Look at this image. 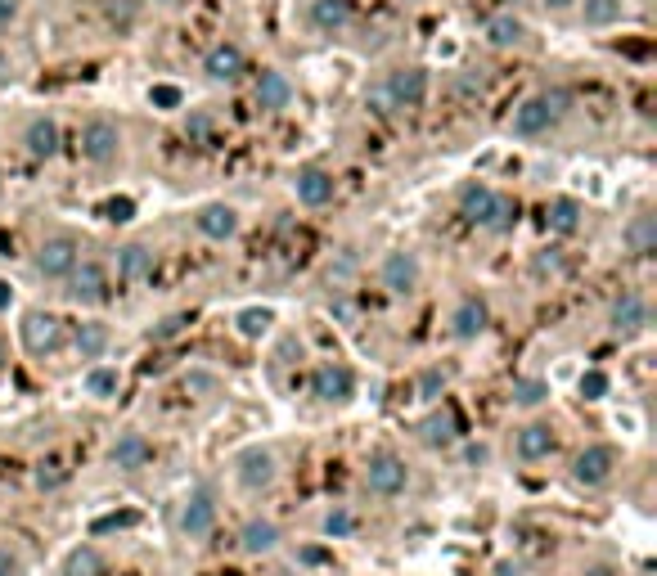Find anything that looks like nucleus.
<instances>
[{
  "mask_svg": "<svg viewBox=\"0 0 657 576\" xmlns=\"http://www.w3.org/2000/svg\"><path fill=\"white\" fill-rule=\"evenodd\" d=\"M585 576H608V567H594V572H585Z\"/></svg>",
  "mask_w": 657,
  "mask_h": 576,
  "instance_id": "3c124183",
  "label": "nucleus"
},
{
  "mask_svg": "<svg viewBox=\"0 0 657 576\" xmlns=\"http://www.w3.org/2000/svg\"><path fill=\"white\" fill-rule=\"evenodd\" d=\"M9 369V347H5V338H0V374Z\"/></svg>",
  "mask_w": 657,
  "mask_h": 576,
  "instance_id": "09e8293b",
  "label": "nucleus"
},
{
  "mask_svg": "<svg viewBox=\"0 0 657 576\" xmlns=\"http://www.w3.org/2000/svg\"><path fill=\"white\" fill-rule=\"evenodd\" d=\"M162 5H171V0H162Z\"/></svg>",
  "mask_w": 657,
  "mask_h": 576,
  "instance_id": "5fc2aeb1",
  "label": "nucleus"
},
{
  "mask_svg": "<svg viewBox=\"0 0 657 576\" xmlns=\"http://www.w3.org/2000/svg\"><path fill=\"white\" fill-rule=\"evenodd\" d=\"M108 270L99 266V261H77V266L68 270V297L77 306H99L108 302Z\"/></svg>",
  "mask_w": 657,
  "mask_h": 576,
  "instance_id": "9d476101",
  "label": "nucleus"
},
{
  "mask_svg": "<svg viewBox=\"0 0 657 576\" xmlns=\"http://www.w3.org/2000/svg\"><path fill=\"white\" fill-rule=\"evenodd\" d=\"M293 194L302 207H329L333 194H338V180H333L329 167L306 162V167H297V176H293Z\"/></svg>",
  "mask_w": 657,
  "mask_h": 576,
  "instance_id": "9b49d317",
  "label": "nucleus"
},
{
  "mask_svg": "<svg viewBox=\"0 0 657 576\" xmlns=\"http://www.w3.org/2000/svg\"><path fill=\"white\" fill-rule=\"evenodd\" d=\"M311 396L324 405H342L356 396V374H351L342 360H324V365H315L311 374Z\"/></svg>",
  "mask_w": 657,
  "mask_h": 576,
  "instance_id": "6e6552de",
  "label": "nucleus"
},
{
  "mask_svg": "<svg viewBox=\"0 0 657 576\" xmlns=\"http://www.w3.org/2000/svg\"><path fill=\"white\" fill-rule=\"evenodd\" d=\"M581 216H585V207L576 203V198H567V194H563V198H554V203H549L545 221H549V230L563 234V239H567V234L581 230Z\"/></svg>",
  "mask_w": 657,
  "mask_h": 576,
  "instance_id": "c85d7f7f",
  "label": "nucleus"
},
{
  "mask_svg": "<svg viewBox=\"0 0 657 576\" xmlns=\"http://www.w3.org/2000/svg\"><path fill=\"white\" fill-rule=\"evenodd\" d=\"M153 266H158V257H153L149 243H122V248H117V279H122V284L153 279Z\"/></svg>",
  "mask_w": 657,
  "mask_h": 576,
  "instance_id": "a211bd4d",
  "label": "nucleus"
},
{
  "mask_svg": "<svg viewBox=\"0 0 657 576\" xmlns=\"http://www.w3.org/2000/svg\"><path fill=\"white\" fill-rule=\"evenodd\" d=\"M18 18V0H0V27H9Z\"/></svg>",
  "mask_w": 657,
  "mask_h": 576,
  "instance_id": "a18cd8bd",
  "label": "nucleus"
},
{
  "mask_svg": "<svg viewBox=\"0 0 657 576\" xmlns=\"http://www.w3.org/2000/svg\"><path fill=\"white\" fill-rule=\"evenodd\" d=\"M311 23L320 32H342L351 23V0H311Z\"/></svg>",
  "mask_w": 657,
  "mask_h": 576,
  "instance_id": "cd10ccee",
  "label": "nucleus"
},
{
  "mask_svg": "<svg viewBox=\"0 0 657 576\" xmlns=\"http://www.w3.org/2000/svg\"><path fill=\"white\" fill-rule=\"evenodd\" d=\"M275 477H279V459H275V450L270 446H248V450L234 455V482H239L248 495L270 491Z\"/></svg>",
  "mask_w": 657,
  "mask_h": 576,
  "instance_id": "20e7f679",
  "label": "nucleus"
},
{
  "mask_svg": "<svg viewBox=\"0 0 657 576\" xmlns=\"http://www.w3.org/2000/svg\"><path fill=\"white\" fill-rule=\"evenodd\" d=\"M153 459V441L144 437V432H122V437L113 441V450H108V464L117 468V473H140V468H149Z\"/></svg>",
  "mask_w": 657,
  "mask_h": 576,
  "instance_id": "dca6fc26",
  "label": "nucleus"
},
{
  "mask_svg": "<svg viewBox=\"0 0 657 576\" xmlns=\"http://www.w3.org/2000/svg\"><path fill=\"white\" fill-rule=\"evenodd\" d=\"M545 5L549 9H563V5H572V0H545Z\"/></svg>",
  "mask_w": 657,
  "mask_h": 576,
  "instance_id": "8fccbe9b",
  "label": "nucleus"
},
{
  "mask_svg": "<svg viewBox=\"0 0 657 576\" xmlns=\"http://www.w3.org/2000/svg\"><path fill=\"white\" fill-rule=\"evenodd\" d=\"M203 72H207V81H239V72H243V50L239 45H230V41H221V45H212V50L203 54Z\"/></svg>",
  "mask_w": 657,
  "mask_h": 576,
  "instance_id": "aec40b11",
  "label": "nucleus"
},
{
  "mask_svg": "<svg viewBox=\"0 0 657 576\" xmlns=\"http://www.w3.org/2000/svg\"><path fill=\"white\" fill-rule=\"evenodd\" d=\"M558 446L554 428L549 423H527V428L513 432V455L522 459V464H540V459H549Z\"/></svg>",
  "mask_w": 657,
  "mask_h": 576,
  "instance_id": "f3484780",
  "label": "nucleus"
},
{
  "mask_svg": "<svg viewBox=\"0 0 657 576\" xmlns=\"http://www.w3.org/2000/svg\"><path fill=\"white\" fill-rule=\"evenodd\" d=\"M531 275H563V252L558 248H545V252H536V257H531Z\"/></svg>",
  "mask_w": 657,
  "mask_h": 576,
  "instance_id": "4c0bfd02",
  "label": "nucleus"
},
{
  "mask_svg": "<svg viewBox=\"0 0 657 576\" xmlns=\"http://www.w3.org/2000/svg\"><path fill=\"white\" fill-rule=\"evenodd\" d=\"M419 441H423V446H432V450L455 446V441H459V423H455V414H450V410H432L428 419L419 423Z\"/></svg>",
  "mask_w": 657,
  "mask_h": 576,
  "instance_id": "b1692460",
  "label": "nucleus"
},
{
  "mask_svg": "<svg viewBox=\"0 0 657 576\" xmlns=\"http://www.w3.org/2000/svg\"><path fill=\"white\" fill-rule=\"evenodd\" d=\"M117 153H122V131H117V122L90 117V122L81 126V158L95 162V167H108V162H117Z\"/></svg>",
  "mask_w": 657,
  "mask_h": 576,
  "instance_id": "0eeeda50",
  "label": "nucleus"
},
{
  "mask_svg": "<svg viewBox=\"0 0 657 576\" xmlns=\"http://www.w3.org/2000/svg\"><path fill=\"white\" fill-rule=\"evenodd\" d=\"M581 396L585 401H603V396H608V374H603V369H585L581 374Z\"/></svg>",
  "mask_w": 657,
  "mask_h": 576,
  "instance_id": "58836bf2",
  "label": "nucleus"
},
{
  "mask_svg": "<svg viewBox=\"0 0 657 576\" xmlns=\"http://www.w3.org/2000/svg\"><path fill=\"white\" fill-rule=\"evenodd\" d=\"M9 297H14V288H9L5 279H0V311H5V306H9Z\"/></svg>",
  "mask_w": 657,
  "mask_h": 576,
  "instance_id": "de8ad7c7",
  "label": "nucleus"
},
{
  "mask_svg": "<svg viewBox=\"0 0 657 576\" xmlns=\"http://www.w3.org/2000/svg\"><path fill=\"white\" fill-rule=\"evenodd\" d=\"M356 527H360V518H356L351 509H342V504H338V509H329V513L320 518V531H324L329 540H347Z\"/></svg>",
  "mask_w": 657,
  "mask_h": 576,
  "instance_id": "72a5a7b5",
  "label": "nucleus"
},
{
  "mask_svg": "<svg viewBox=\"0 0 657 576\" xmlns=\"http://www.w3.org/2000/svg\"><path fill=\"white\" fill-rule=\"evenodd\" d=\"M486 324H491V306L477 293H464L455 302V311H450V333H455L459 342H477L486 333Z\"/></svg>",
  "mask_w": 657,
  "mask_h": 576,
  "instance_id": "ddd939ff",
  "label": "nucleus"
},
{
  "mask_svg": "<svg viewBox=\"0 0 657 576\" xmlns=\"http://www.w3.org/2000/svg\"><path fill=\"white\" fill-rule=\"evenodd\" d=\"M72 347H77L81 360H99L108 351V324H99V320L77 324V329H72Z\"/></svg>",
  "mask_w": 657,
  "mask_h": 576,
  "instance_id": "bb28decb",
  "label": "nucleus"
},
{
  "mask_svg": "<svg viewBox=\"0 0 657 576\" xmlns=\"http://www.w3.org/2000/svg\"><path fill=\"white\" fill-rule=\"evenodd\" d=\"M549 401V383L545 378H518L513 383V405H522V410H536V405Z\"/></svg>",
  "mask_w": 657,
  "mask_h": 576,
  "instance_id": "473e14b6",
  "label": "nucleus"
},
{
  "mask_svg": "<svg viewBox=\"0 0 657 576\" xmlns=\"http://www.w3.org/2000/svg\"><path fill=\"white\" fill-rule=\"evenodd\" d=\"M504 5H513V0H504Z\"/></svg>",
  "mask_w": 657,
  "mask_h": 576,
  "instance_id": "864d4df0",
  "label": "nucleus"
},
{
  "mask_svg": "<svg viewBox=\"0 0 657 576\" xmlns=\"http://www.w3.org/2000/svg\"><path fill=\"white\" fill-rule=\"evenodd\" d=\"M581 18H585L590 27L617 23V18H621V0H585V5H581Z\"/></svg>",
  "mask_w": 657,
  "mask_h": 576,
  "instance_id": "f704fd0d",
  "label": "nucleus"
},
{
  "mask_svg": "<svg viewBox=\"0 0 657 576\" xmlns=\"http://www.w3.org/2000/svg\"><path fill=\"white\" fill-rule=\"evenodd\" d=\"M0 576H23V558L9 545H0Z\"/></svg>",
  "mask_w": 657,
  "mask_h": 576,
  "instance_id": "ea45409f",
  "label": "nucleus"
},
{
  "mask_svg": "<svg viewBox=\"0 0 657 576\" xmlns=\"http://www.w3.org/2000/svg\"><path fill=\"white\" fill-rule=\"evenodd\" d=\"M279 540H284V531H279V522L270 518H248L239 527V549L248 558H261V554H275Z\"/></svg>",
  "mask_w": 657,
  "mask_h": 576,
  "instance_id": "6ab92c4d",
  "label": "nucleus"
},
{
  "mask_svg": "<svg viewBox=\"0 0 657 576\" xmlns=\"http://www.w3.org/2000/svg\"><path fill=\"white\" fill-rule=\"evenodd\" d=\"M648 324V302L639 293H621L608 311V329L612 333H639Z\"/></svg>",
  "mask_w": 657,
  "mask_h": 576,
  "instance_id": "412c9836",
  "label": "nucleus"
},
{
  "mask_svg": "<svg viewBox=\"0 0 657 576\" xmlns=\"http://www.w3.org/2000/svg\"><path fill=\"white\" fill-rule=\"evenodd\" d=\"M558 104H563L558 95H531L527 104L513 113V135H518V140H536V135H545L549 126L558 122V113H563Z\"/></svg>",
  "mask_w": 657,
  "mask_h": 576,
  "instance_id": "1a4fd4ad",
  "label": "nucleus"
},
{
  "mask_svg": "<svg viewBox=\"0 0 657 576\" xmlns=\"http://www.w3.org/2000/svg\"><path fill=\"white\" fill-rule=\"evenodd\" d=\"M180 324H185V320H180V315H171V320H162V329H158V338H171V333H176V329H180Z\"/></svg>",
  "mask_w": 657,
  "mask_h": 576,
  "instance_id": "49530a36",
  "label": "nucleus"
},
{
  "mask_svg": "<svg viewBox=\"0 0 657 576\" xmlns=\"http://www.w3.org/2000/svg\"><path fill=\"white\" fill-rule=\"evenodd\" d=\"M522 36H527V27H522L513 14H495L491 23H486V41H491L495 50H509V45H522Z\"/></svg>",
  "mask_w": 657,
  "mask_h": 576,
  "instance_id": "c756f323",
  "label": "nucleus"
},
{
  "mask_svg": "<svg viewBox=\"0 0 657 576\" xmlns=\"http://www.w3.org/2000/svg\"><path fill=\"white\" fill-rule=\"evenodd\" d=\"M5 72H9V63H5V59H0V81H5Z\"/></svg>",
  "mask_w": 657,
  "mask_h": 576,
  "instance_id": "603ef678",
  "label": "nucleus"
},
{
  "mask_svg": "<svg viewBox=\"0 0 657 576\" xmlns=\"http://www.w3.org/2000/svg\"><path fill=\"white\" fill-rule=\"evenodd\" d=\"M621 243H626L635 257H653V252H657V216L653 212L630 216V225L621 230Z\"/></svg>",
  "mask_w": 657,
  "mask_h": 576,
  "instance_id": "5701e85b",
  "label": "nucleus"
},
{
  "mask_svg": "<svg viewBox=\"0 0 657 576\" xmlns=\"http://www.w3.org/2000/svg\"><path fill=\"white\" fill-rule=\"evenodd\" d=\"M239 207H230V203H203L194 212V230L203 234V239H212V243H225V239H234L239 234Z\"/></svg>",
  "mask_w": 657,
  "mask_h": 576,
  "instance_id": "2eb2a0df",
  "label": "nucleus"
},
{
  "mask_svg": "<svg viewBox=\"0 0 657 576\" xmlns=\"http://www.w3.org/2000/svg\"><path fill=\"white\" fill-rule=\"evenodd\" d=\"M617 468H621V450L608 446V441H590V446L576 450V459H572V482L594 491V486H608Z\"/></svg>",
  "mask_w": 657,
  "mask_h": 576,
  "instance_id": "f03ea898",
  "label": "nucleus"
},
{
  "mask_svg": "<svg viewBox=\"0 0 657 576\" xmlns=\"http://www.w3.org/2000/svg\"><path fill=\"white\" fill-rule=\"evenodd\" d=\"M185 131H189V135H194V140H203V135H207V131H212V122H207V117H203V113H194V117H189V122H185Z\"/></svg>",
  "mask_w": 657,
  "mask_h": 576,
  "instance_id": "c03bdc74",
  "label": "nucleus"
},
{
  "mask_svg": "<svg viewBox=\"0 0 657 576\" xmlns=\"http://www.w3.org/2000/svg\"><path fill=\"white\" fill-rule=\"evenodd\" d=\"M482 230H491V234H509L513 225H518V198L513 194H491V203H486V212H482Z\"/></svg>",
  "mask_w": 657,
  "mask_h": 576,
  "instance_id": "a878e982",
  "label": "nucleus"
},
{
  "mask_svg": "<svg viewBox=\"0 0 657 576\" xmlns=\"http://www.w3.org/2000/svg\"><path fill=\"white\" fill-rule=\"evenodd\" d=\"M23 144L32 158H54V153H59V122H54V117H32Z\"/></svg>",
  "mask_w": 657,
  "mask_h": 576,
  "instance_id": "393cba45",
  "label": "nucleus"
},
{
  "mask_svg": "<svg viewBox=\"0 0 657 576\" xmlns=\"http://www.w3.org/2000/svg\"><path fill=\"white\" fill-rule=\"evenodd\" d=\"M491 194L495 189L491 185H482V180H468V185H459V212L468 216V221H482V212H486V203H491Z\"/></svg>",
  "mask_w": 657,
  "mask_h": 576,
  "instance_id": "2f4dec72",
  "label": "nucleus"
},
{
  "mask_svg": "<svg viewBox=\"0 0 657 576\" xmlns=\"http://www.w3.org/2000/svg\"><path fill=\"white\" fill-rule=\"evenodd\" d=\"M441 387H446V374H441V369H423V378H419V392H423V396H437Z\"/></svg>",
  "mask_w": 657,
  "mask_h": 576,
  "instance_id": "a19ab883",
  "label": "nucleus"
},
{
  "mask_svg": "<svg viewBox=\"0 0 657 576\" xmlns=\"http://www.w3.org/2000/svg\"><path fill=\"white\" fill-rule=\"evenodd\" d=\"M383 95H387V104H396V108H419L423 99H428V72H423V68L387 72Z\"/></svg>",
  "mask_w": 657,
  "mask_h": 576,
  "instance_id": "4468645a",
  "label": "nucleus"
},
{
  "mask_svg": "<svg viewBox=\"0 0 657 576\" xmlns=\"http://www.w3.org/2000/svg\"><path fill=\"white\" fill-rule=\"evenodd\" d=\"M419 275H423V266H419V257H414L410 248L387 252L383 266H378V279H383V288H387V293H396V297H410L414 288H419Z\"/></svg>",
  "mask_w": 657,
  "mask_h": 576,
  "instance_id": "f8f14e48",
  "label": "nucleus"
},
{
  "mask_svg": "<svg viewBox=\"0 0 657 576\" xmlns=\"http://www.w3.org/2000/svg\"><path fill=\"white\" fill-rule=\"evenodd\" d=\"M365 486L378 500H392V495H401L410 486V468H405V459L396 450H374L365 459Z\"/></svg>",
  "mask_w": 657,
  "mask_h": 576,
  "instance_id": "7ed1b4c3",
  "label": "nucleus"
},
{
  "mask_svg": "<svg viewBox=\"0 0 657 576\" xmlns=\"http://www.w3.org/2000/svg\"><path fill=\"white\" fill-rule=\"evenodd\" d=\"M86 392L90 396H99V401H108V396H117V369H108V365H95L86 374Z\"/></svg>",
  "mask_w": 657,
  "mask_h": 576,
  "instance_id": "c9c22d12",
  "label": "nucleus"
},
{
  "mask_svg": "<svg viewBox=\"0 0 657 576\" xmlns=\"http://www.w3.org/2000/svg\"><path fill=\"white\" fill-rule=\"evenodd\" d=\"M63 576H104V554L95 545H77L63 558Z\"/></svg>",
  "mask_w": 657,
  "mask_h": 576,
  "instance_id": "7c9ffc66",
  "label": "nucleus"
},
{
  "mask_svg": "<svg viewBox=\"0 0 657 576\" xmlns=\"http://www.w3.org/2000/svg\"><path fill=\"white\" fill-rule=\"evenodd\" d=\"M81 261V243L77 234H50V239H41V248H36L32 266L41 279H68V270Z\"/></svg>",
  "mask_w": 657,
  "mask_h": 576,
  "instance_id": "423d86ee",
  "label": "nucleus"
},
{
  "mask_svg": "<svg viewBox=\"0 0 657 576\" xmlns=\"http://www.w3.org/2000/svg\"><path fill=\"white\" fill-rule=\"evenodd\" d=\"M18 338H23L27 356L45 360V356H54V351H63V342H68V324H63L54 311H27L23 324H18Z\"/></svg>",
  "mask_w": 657,
  "mask_h": 576,
  "instance_id": "f257e3e1",
  "label": "nucleus"
},
{
  "mask_svg": "<svg viewBox=\"0 0 657 576\" xmlns=\"http://www.w3.org/2000/svg\"><path fill=\"white\" fill-rule=\"evenodd\" d=\"M270 320H275V315H270L266 306H248V311H239V333L243 338H261V333L270 329Z\"/></svg>",
  "mask_w": 657,
  "mask_h": 576,
  "instance_id": "e433bc0d",
  "label": "nucleus"
},
{
  "mask_svg": "<svg viewBox=\"0 0 657 576\" xmlns=\"http://www.w3.org/2000/svg\"><path fill=\"white\" fill-rule=\"evenodd\" d=\"M176 531L185 540H207L216 531V495L207 486H194V491L180 500V513H176Z\"/></svg>",
  "mask_w": 657,
  "mask_h": 576,
  "instance_id": "39448f33",
  "label": "nucleus"
},
{
  "mask_svg": "<svg viewBox=\"0 0 657 576\" xmlns=\"http://www.w3.org/2000/svg\"><path fill=\"white\" fill-rule=\"evenodd\" d=\"M149 99H153L158 108H176V104H180V90H176V86H153Z\"/></svg>",
  "mask_w": 657,
  "mask_h": 576,
  "instance_id": "79ce46f5",
  "label": "nucleus"
},
{
  "mask_svg": "<svg viewBox=\"0 0 657 576\" xmlns=\"http://www.w3.org/2000/svg\"><path fill=\"white\" fill-rule=\"evenodd\" d=\"M104 212H108V221H126V216L135 212V203H131V198H113V203H108Z\"/></svg>",
  "mask_w": 657,
  "mask_h": 576,
  "instance_id": "37998d69",
  "label": "nucleus"
},
{
  "mask_svg": "<svg viewBox=\"0 0 657 576\" xmlns=\"http://www.w3.org/2000/svg\"><path fill=\"white\" fill-rule=\"evenodd\" d=\"M257 108H266V113H279V108H288L293 104V81L284 77V72H275V68H266L257 77Z\"/></svg>",
  "mask_w": 657,
  "mask_h": 576,
  "instance_id": "4be33fe9",
  "label": "nucleus"
}]
</instances>
